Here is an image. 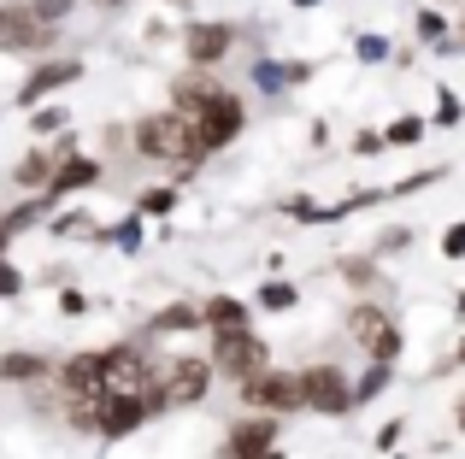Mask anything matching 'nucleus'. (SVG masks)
<instances>
[{
    "mask_svg": "<svg viewBox=\"0 0 465 459\" xmlns=\"http://www.w3.org/2000/svg\"><path fill=\"white\" fill-rule=\"evenodd\" d=\"M460 307H465V295H460Z\"/></svg>",
    "mask_w": 465,
    "mask_h": 459,
    "instance_id": "nucleus-41",
    "label": "nucleus"
},
{
    "mask_svg": "<svg viewBox=\"0 0 465 459\" xmlns=\"http://www.w3.org/2000/svg\"><path fill=\"white\" fill-rule=\"evenodd\" d=\"M460 366H465V342H460Z\"/></svg>",
    "mask_w": 465,
    "mask_h": 459,
    "instance_id": "nucleus-39",
    "label": "nucleus"
},
{
    "mask_svg": "<svg viewBox=\"0 0 465 459\" xmlns=\"http://www.w3.org/2000/svg\"><path fill=\"white\" fill-rule=\"evenodd\" d=\"M260 307L265 312H289V307H295V283H265L260 288Z\"/></svg>",
    "mask_w": 465,
    "mask_h": 459,
    "instance_id": "nucleus-22",
    "label": "nucleus"
},
{
    "mask_svg": "<svg viewBox=\"0 0 465 459\" xmlns=\"http://www.w3.org/2000/svg\"><path fill=\"white\" fill-rule=\"evenodd\" d=\"M460 42H465V18H460Z\"/></svg>",
    "mask_w": 465,
    "mask_h": 459,
    "instance_id": "nucleus-40",
    "label": "nucleus"
},
{
    "mask_svg": "<svg viewBox=\"0 0 465 459\" xmlns=\"http://www.w3.org/2000/svg\"><path fill=\"white\" fill-rule=\"evenodd\" d=\"M77 77H83V65H77V59H54V65H42L35 77H24V89H18V106H42V94L65 89V83H77Z\"/></svg>",
    "mask_w": 465,
    "mask_h": 459,
    "instance_id": "nucleus-12",
    "label": "nucleus"
},
{
    "mask_svg": "<svg viewBox=\"0 0 465 459\" xmlns=\"http://www.w3.org/2000/svg\"><path fill=\"white\" fill-rule=\"evenodd\" d=\"M194 136H201V153H218V148H230V142L242 136V124H248V112H242V101L230 89H218L206 106H194Z\"/></svg>",
    "mask_w": 465,
    "mask_h": 459,
    "instance_id": "nucleus-2",
    "label": "nucleus"
},
{
    "mask_svg": "<svg viewBox=\"0 0 465 459\" xmlns=\"http://www.w3.org/2000/svg\"><path fill=\"white\" fill-rule=\"evenodd\" d=\"M6 241H12V230H6V219H0V253H6Z\"/></svg>",
    "mask_w": 465,
    "mask_h": 459,
    "instance_id": "nucleus-35",
    "label": "nucleus"
},
{
    "mask_svg": "<svg viewBox=\"0 0 465 459\" xmlns=\"http://www.w3.org/2000/svg\"><path fill=\"white\" fill-rule=\"evenodd\" d=\"M59 307H65V312H71V318H77V312H89V300H83V295H77V288H65V295H59Z\"/></svg>",
    "mask_w": 465,
    "mask_h": 459,
    "instance_id": "nucleus-33",
    "label": "nucleus"
},
{
    "mask_svg": "<svg viewBox=\"0 0 465 459\" xmlns=\"http://www.w3.org/2000/svg\"><path fill=\"white\" fill-rule=\"evenodd\" d=\"M83 425H94L101 436H130V430L148 425V395H94Z\"/></svg>",
    "mask_w": 465,
    "mask_h": 459,
    "instance_id": "nucleus-3",
    "label": "nucleus"
},
{
    "mask_svg": "<svg viewBox=\"0 0 465 459\" xmlns=\"http://www.w3.org/2000/svg\"><path fill=\"white\" fill-rule=\"evenodd\" d=\"M260 459H283V454H277V448H265V454H260Z\"/></svg>",
    "mask_w": 465,
    "mask_h": 459,
    "instance_id": "nucleus-36",
    "label": "nucleus"
},
{
    "mask_svg": "<svg viewBox=\"0 0 465 459\" xmlns=\"http://www.w3.org/2000/svg\"><path fill=\"white\" fill-rule=\"evenodd\" d=\"M230 47H236V30H230V24H194V30L183 35V54H189V65H218Z\"/></svg>",
    "mask_w": 465,
    "mask_h": 459,
    "instance_id": "nucleus-11",
    "label": "nucleus"
},
{
    "mask_svg": "<svg viewBox=\"0 0 465 459\" xmlns=\"http://www.w3.org/2000/svg\"><path fill=\"white\" fill-rule=\"evenodd\" d=\"M148 366H142L136 347H106L101 354V395H142Z\"/></svg>",
    "mask_w": 465,
    "mask_h": 459,
    "instance_id": "nucleus-10",
    "label": "nucleus"
},
{
    "mask_svg": "<svg viewBox=\"0 0 465 459\" xmlns=\"http://www.w3.org/2000/svg\"><path fill=\"white\" fill-rule=\"evenodd\" d=\"M171 207H177V195H171V189H153V195L136 200V212H171Z\"/></svg>",
    "mask_w": 465,
    "mask_h": 459,
    "instance_id": "nucleus-28",
    "label": "nucleus"
},
{
    "mask_svg": "<svg viewBox=\"0 0 465 459\" xmlns=\"http://www.w3.org/2000/svg\"><path fill=\"white\" fill-rule=\"evenodd\" d=\"M42 219H47V195L42 200H24L18 212H6V230L18 236V230H30V224H42Z\"/></svg>",
    "mask_w": 465,
    "mask_h": 459,
    "instance_id": "nucleus-20",
    "label": "nucleus"
},
{
    "mask_svg": "<svg viewBox=\"0 0 465 459\" xmlns=\"http://www.w3.org/2000/svg\"><path fill=\"white\" fill-rule=\"evenodd\" d=\"M283 212H289V219H301V224H330V207H318V200H301V195L289 200Z\"/></svg>",
    "mask_w": 465,
    "mask_h": 459,
    "instance_id": "nucleus-23",
    "label": "nucleus"
},
{
    "mask_svg": "<svg viewBox=\"0 0 465 459\" xmlns=\"http://www.w3.org/2000/svg\"><path fill=\"white\" fill-rule=\"evenodd\" d=\"M301 406L341 418V413H353V383L336 366H312V371H301Z\"/></svg>",
    "mask_w": 465,
    "mask_h": 459,
    "instance_id": "nucleus-4",
    "label": "nucleus"
},
{
    "mask_svg": "<svg viewBox=\"0 0 465 459\" xmlns=\"http://www.w3.org/2000/svg\"><path fill=\"white\" fill-rule=\"evenodd\" d=\"M436 124H460V94L454 89H436Z\"/></svg>",
    "mask_w": 465,
    "mask_h": 459,
    "instance_id": "nucleus-25",
    "label": "nucleus"
},
{
    "mask_svg": "<svg viewBox=\"0 0 465 459\" xmlns=\"http://www.w3.org/2000/svg\"><path fill=\"white\" fill-rule=\"evenodd\" d=\"M295 6H318V0H295Z\"/></svg>",
    "mask_w": 465,
    "mask_h": 459,
    "instance_id": "nucleus-38",
    "label": "nucleus"
},
{
    "mask_svg": "<svg viewBox=\"0 0 465 459\" xmlns=\"http://www.w3.org/2000/svg\"><path fill=\"white\" fill-rule=\"evenodd\" d=\"M265 366V342L242 324V330H218L213 342V371H224V377H253V371Z\"/></svg>",
    "mask_w": 465,
    "mask_h": 459,
    "instance_id": "nucleus-6",
    "label": "nucleus"
},
{
    "mask_svg": "<svg viewBox=\"0 0 465 459\" xmlns=\"http://www.w3.org/2000/svg\"><path fill=\"white\" fill-rule=\"evenodd\" d=\"M353 148H360V153H377V148H383V136H377V130H360V142H353Z\"/></svg>",
    "mask_w": 465,
    "mask_h": 459,
    "instance_id": "nucleus-34",
    "label": "nucleus"
},
{
    "mask_svg": "<svg viewBox=\"0 0 465 459\" xmlns=\"http://www.w3.org/2000/svg\"><path fill=\"white\" fill-rule=\"evenodd\" d=\"M201 324H213V330H242V324H248V307L230 300V295H213L201 307Z\"/></svg>",
    "mask_w": 465,
    "mask_h": 459,
    "instance_id": "nucleus-17",
    "label": "nucleus"
},
{
    "mask_svg": "<svg viewBox=\"0 0 465 459\" xmlns=\"http://www.w3.org/2000/svg\"><path fill=\"white\" fill-rule=\"evenodd\" d=\"M348 330H353V342H360L371 359H389V366H395V354H401V330L389 324V312H383V307H371V300H365V307H353V312H348Z\"/></svg>",
    "mask_w": 465,
    "mask_h": 459,
    "instance_id": "nucleus-7",
    "label": "nucleus"
},
{
    "mask_svg": "<svg viewBox=\"0 0 465 459\" xmlns=\"http://www.w3.org/2000/svg\"><path fill=\"white\" fill-rule=\"evenodd\" d=\"M65 118H71V112H59V106H42V118H30V124L47 136V130H65Z\"/></svg>",
    "mask_w": 465,
    "mask_h": 459,
    "instance_id": "nucleus-29",
    "label": "nucleus"
},
{
    "mask_svg": "<svg viewBox=\"0 0 465 459\" xmlns=\"http://www.w3.org/2000/svg\"><path fill=\"white\" fill-rule=\"evenodd\" d=\"M12 177H18L24 189H47V177H54V160H47V153H24Z\"/></svg>",
    "mask_w": 465,
    "mask_h": 459,
    "instance_id": "nucleus-19",
    "label": "nucleus"
},
{
    "mask_svg": "<svg viewBox=\"0 0 465 459\" xmlns=\"http://www.w3.org/2000/svg\"><path fill=\"white\" fill-rule=\"evenodd\" d=\"M206 71H213V65H194V71H183V77L171 83V94H177V112H194V106H206L218 89H224V83L206 77Z\"/></svg>",
    "mask_w": 465,
    "mask_h": 459,
    "instance_id": "nucleus-15",
    "label": "nucleus"
},
{
    "mask_svg": "<svg viewBox=\"0 0 465 459\" xmlns=\"http://www.w3.org/2000/svg\"><path fill=\"white\" fill-rule=\"evenodd\" d=\"M242 401L260 406V413H295L301 406V377H289V371H253V377H242Z\"/></svg>",
    "mask_w": 465,
    "mask_h": 459,
    "instance_id": "nucleus-5",
    "label": "nucleus"
},
{
    "mask_svg": "<svg viewBox=\"0 0 465 459\" xmlns=\"http://www.w3.org/2000/svg\"><path fill=\"white\" fill-rule=\"evenodd\" d=\"M89 183H101V165L65 148V160H59L54 177H47V195H71V189H89Z\"/></svg>",
    "mask_w": 465,
    "mask_h": 459,
    "instance_id": "nucleus-14",
    "label": "nucleus"
},
{
    "mask_svg": "<svg viewBox=\"0 0 465 459\" xmlns=\"http://www.w3.org/2000/svg\"><path fill=\"white\" fill-rule=\"evenodd\" d=\"M65 389L77 395V401H94L101 395V354H77L65 366Z\"/></svg>",
    "mask_w": 465,
    "mask_h": 459,
    "instance_id": "nucleus-16",
    "label": "nucleus"
},
{
    "mask_svg": "<svg viewBox=\"0 0 465 459\" xmlns=\"http://www.w3.org/2000/svg\"><path fill=\"white\" fill-rule=\"evenodd\" d=\"M206 383H213V366H206V359H177V366L165 371V383H159V406H194L206 395Z\"/></svg>",
    "mask_w": 465,
    "mask_h": 459,
    "instance_id": "nucleus-9",
    "label": "nucleus"
},
{
    "mask_svg": "<svg viewBox=\"0 0 465 459\" xmlns=\"http://www.w3.org/2000/svg\"><path fill=\"white\" fill-rule=\"evenodd\" d=\"M42 354H6V359H0V377H6V383H30V377H42Z\"/></svg>",
    "mask_w": 465,
    "mask_h": 459,
    "instance_id": "nucleus-18",
    "label": "nucleus"
},
{
    "mask_svg": "<svg viewBox=\"0 0 465 459\" xmlns=\"http://www.w3.org/2000/svg\"><path fill=\"white\" fill-rule=\"evenodd\" d=\"M383 54H389L383 35H360V59H383Z\"/></svg>",
    "mask_w": 465,
    "mask_h": 459,
    "instance_id": "nucleus-32",
    "label": "nucleus"
},
{
    "mask_svg": "<svg viewBox=\"0 0 465 459\" xmlns=\"http://www.w3.org/2000/svg\"><path fill=\"white\" fill-rule=\"evenodd\" d=\"M442 253H448V259H465V224H454L442 236Z\"/></svg>",
    "mask_w": 465,
    "mask_h": 459,
    "instance_id": "nucleus-30",
    "label": "nucleus"
},
{
    "mask_svg": "<svg viewBox=\"0 0 465 459\" xmlns=\"http://www.w3.org/2000/svg\"><path fill=\"white\" fill-rule=\"evenodd\" d=\"M265 448H277V425L272 418H253V425H236L218 459H260Z\"/></svg>",
    "mask_w": 465,
    "mask_h": 459,
    "instance_id": "nucleus-13",
    "label": "nucleus"
},
{
    "mask_svg": "<svg viewBox=\"0 0 465 459\" xmlns=\"http://www.w3.org/2000/svg\"><path fill=\"white\" fill-rule=\"evenodd\" d=\"M194 324H201V307H171L153 318V330H194Z\"/></svg>",
    "mask_w": 465,
    "mask_h": 459,
    "instance_id": "nucleus-21",
    "label": "nucleus"
},
{
    "mask_svg": "<svg viewBox=\"0 0 465 459\" xmlns=\"http://www.w3.org/2000/svg\"><path fill=\"white\" fill-rule=\"evenodd\" d=\"M419 136H424L419 118H401V124H389V142H395V148H407V142H419Z\"/></svg>",
    "mask_w": 465,
    "mask_h": 459,
    "instance_id": "nucleus-26",
    "label": "nucleus"
},
{
    "mask_svg": "<svg viewBox=\"0 0 465 459\" xmlns=\"http://www.w3.org/2000/svg\"><path fill=\"white\" fill-rule=\"evenodd\" d=\"M71 6H77V0H30V12H35L42 24H59V18H65Z\"/></svg>",
    "mask_w": 465,
    "mask_h": 459,
    "instance_id": "nucleus-24",
    "label": "nucleus"
},
{
    "mask_svg": "<svg viewBox=\"0 0 465 459\" xmlns=\"http://www.w3.org/2000/svg\"><path fill=\"white\" fill-rule=\"evenodd\" d=\"M94 6H118V0H94Z\"/></svg>",
    "mask_w": 465,
    "mask_h": 459,
    "instance_id": "nucleus-37",
    "label": "nucleus"
},
{
    "mask_svg": "<svg viewBox=\"0 0 465 459\" xmlns=\"http://www.w3.org/2000/svg\"><path fill=\"white\" fill-rule=\"evenodd\" d=\"M419 35H424V42H448V18H436V12H419Z\"/></svg>",
    "mask_w": 465,
    "mask_h": 459,
    "instance_id": "nucleus-27",
    "label": "nucleus"
},
{
    "mask_svg": "<svg viewBox=\"0 0 465 459\" xmlns=\"http://www.w3.org/2000/svg\"><path fill=\"white\" fill-rule=\"evenodd\" d=\"M460 425H465V413H460Z\"/></svg>",
    "mask_w": 465,
    "mask_h": 459,
    "instance_id": "nucleus-42",
    "label": "nucleus"
},
{
    "mask_svg": "<svg viewBox=\"0 0 465 459\" xmlns=\"http://www.w3.org/2000/svg\"><path fill=\"white\" fill-rule=\"evenodd\" d=\"M136 148L148 153V160L183 165V171H194V165H201V136H194V118L189 112H153V118H142Z\"/></svg>",
    "mask_w": 465,
    "mask_h": 459,
    "instance_id": "nucleus-1",
    "label": "nucleus"
},
{
    "mask_svg": "<svg viewBox=\"0 0 465 459\" xmlns=\"http://www.w3.org/2000/svg\"><path fill=\"white\" fill-rule=\"evenodd\" d=\"M47 35H54V24L35 18L30 0H12V6H0V47H6V54H30V47H42Z\"/></svg>",
    "mask_w": 465,
    "mask_h": 459,
    "instance_id": "nucleus-8",
    "label": "nucleus"
},
{
    "mask_svg": "<svg viewBox=\"0 0 465 459\" xmlns=\"http://www.w3.org/2000/svg\"><path fill=\"white\" fill-rule=\"evenodd\" d=\"M18 288H24V277H18V271H12V265H6V259H0V300H6V295H18Z\"/></svg>",
    "mask_w": 465,
    "mask_h": 459,
    "instance_id": "nucleus-31",
    "label": "nucleus"
}]
</instances>
